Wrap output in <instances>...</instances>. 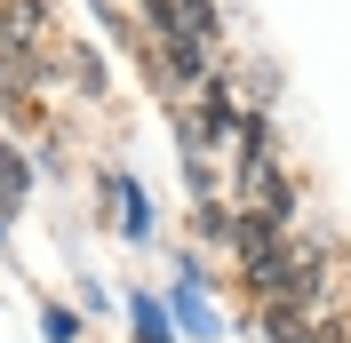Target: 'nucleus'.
I'll return each instance as SVG.
<instances>
[{
  "mask_svg": "<svg viewBox=\"0 0 351 343\" xmlns=\"http://www.w3.org/2000/svg\"><path fill=\"white\" fill-rule=\"evenodd\" d=\"M304 343H351V327H343V320H311Z\"/></svg>",
  "mask_w": 351,
  "mask_h": 343,
  "instance_id": "10",
  "label": "nucleus"
},
{
  "mask_svg": "<svg viewBox=\"0 0 351 343\" xmlns=\"http://www.w3.org/2000/svg\"><path fill=\"white\" fill-rule=\"evenodd\" d=\"M104 192H112V224H120L128 239H144V232H152V208H144V184H136V176H112Z\"/></svg>",
  "mask_w": 351,
  "mask_h": 343,
  "instance_id": "2",
  "label": "nucleus"
},
{
  "mask_svg": "<svg viewBox=\"0 0 351 343\" xmlns=\"http://www.w3.org/2000/svg\"><path fill=\"white\" fill-rule=\"evenodd\" d=\"M48 80V64L40 56H24V48H0V88H8V96H16V88H40Z\"/></svg>",
  "mask_w": 351,
  "mask_h": 343,
  "instance_id": "6",
  "label": "nucleus"
},
{
  "mask_svg": "<svg viewBox=\"0 0 351 343\" xmlns=\"http://www.w3.org/2000/svg\"><path fill=\"white\" fill-rule=\"evenodd\" d=\"M64 64H72V88L80 96H104V56L96 48H64Z\"/></svg>",
  "mask_w": 351,
  "mask_h": 343,
  "instance_id": "7",
  "label": "nucleus"
},
{
  "mask_svg": "<svg viewBox=\"0 0 351 343\" xmlns=\"http://www.w3.org/2000/svg\"><path fill=\"white\" fill-rule=\"evenodd\" d=\"M263 335H271V343H304L311 335V311H295V303H263Z\"/></svg>",
  "mask_w": 351,
  "mask_h": 343,
  "instance_id": "5",
  "label": "nucleus"
},
{
  "mask_svg": "<svg viewBox=\"0 0 351 343\" xmlns=\"http://www.w3.org/2000/svg\"><path fill=\"white\" fill-rule=\"evenodd\" d=\"M240 215H256L271 232L295 215V192H287V176L271 168V152H240Z\"/></svg>",
  "mask_w": 351,
  "mask_h": 343,
  "instance_id": "1",
  "label": "nucleus"
},
{
  "mask_svg": "<svg viewBox=\"0 0 351 343\" xmlns=\"http://www.w3.org/2000/svg\"><path fill=\"white\" fill-rule=\"evenodd\" d=\"M176 327H192L199 343H216V311H208V296H199V272L184 263V279H176Z\"/></svg>",
  "mask_w": 351,
  "mask_h": 343,
  "instance_id": "3",
  "label": "nucleus"
},
{
  "mask_svg": "<svg viewBox=\"0 0 351 343\" xmlns=\"http://www.w3.org/2000/svg\"><path fill=\"white\" fill-rule=\"evenodd\" d=\"M136 327H144V335H136V343H176V327H168V311H160L152 296H136Z\"/></svg>",
  "mask_w": 351,
  "mask_h": 343,
  "instance_id": "8",
  "label": "nucleus"
},
{
  "mask_svg": "<svg viewBox=\"0 0 351 343\" xmlns=\"http://www.w3.org/2000/svg\"><path fill=\"white\" fill-rule=\"evenodd\" d=\"M40 335L48 343H80V320H72L64 303H48V311H40Z\"/></svg>",
  "mask_w": 351,
  "mask_h": 343,
  "instance_id": "9",
  "label": "nucleus"
},
{
  "mask_svg": "<svg viewBox=\"0 0 351 343\" xmlns=\"http://www.w3.org/2000/svg\"><path fill=\"white\" fill-rule=\"evenodd\" d=\"M232 248H240V263H263L271 248H280V232L256 224V215H232Z\"/></svg>",
  "mask_w": 351,
  "mask_h": 343,
  "instance_id": "4",
  "label": "nucleus"
}]
</instances>
